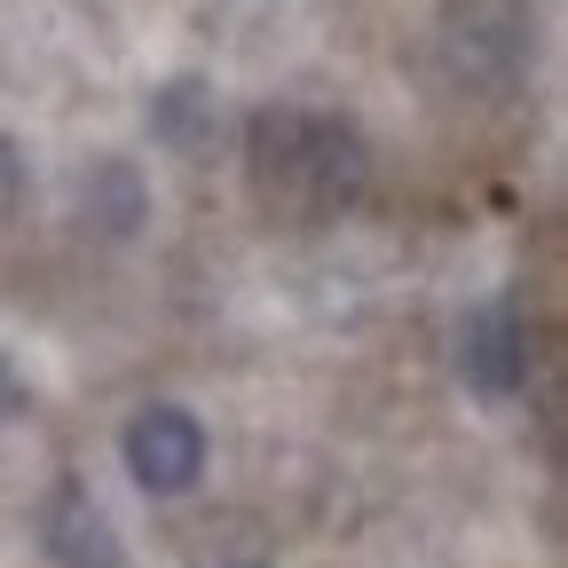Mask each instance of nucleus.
<instances>
[{
  "instance_id": "1",
  "label": "nucleus",
  "mask_w": 568,
  "mask_h": 568,
  "mask_svg": "<svg viewBox=\"0 0 568 568\" xmlns=\"http://www.w3.org/2000/svg\"><path fill=\"white\" fill-rule=\"evenodd\" d=\"M245 166L261 182V197H276L284 213L301 222H324V213L355 205L372 182V151L347 119L324 111H293V103H268L245 119Z\"/></svg>"
},
{
  "instance_id": "2",
  "label": "nucleus",
  "mask_w": 568,
  "mask_h": 568,
  "mask_svg": "<svg viewBox=\"0 0 568 568\" xmlns=\"http://www.w3.org/2000/svg\"><path fill=\"white\" fill-rule=\"evenodd\" d=\"M119 450H126V474L151 489V497H182L205 474V426L182 403H151V410L126 418V443Z\"/></svg>"
},
{
  "instance_id": "3",
  "label": "nucleus",
  "mask_w": 568,
  "mask_h": 568,
  "mask_svg": "<svg viewBox=\"0 0 568 568\" xmlns=\"http://www.w3.org/2000/svg\"><path fill=\"white\" fill-rule=\"evenodd\" d=\"M458 364H466V387L481 403H506L521 395L529 379V332H521V308L514 301H481L458 332Z\"/></svg>"
},
{
  "instance_id": "4",
  "label": "nucleus",
  "mask_w": 568,
  "mask_h": 568,
  "mask_svg": "<svg viewBox=\"0 0 568 568\" xmlns=\"http://www.w3.org/2000/svg\"><path fill=\"white\" fill-rule=\"evenodd\" d=\"M40 537H48V552L63 568H119V529L88 497V481H55L48 514H40Z\"/></svg>"
},
{
  "instance_id": "5",
  "label": "nucleus",
  "mask_w": 568,
  "mask_h": 568,
  "mask_svg": "<svg viewBox=\"0 0 568 568\" xmlns=\"http://www.w3.org/2000/svg\"><path fill=\"white\" fill-rule=\"evenodd\" d=\"M197 103H213L197 80H174V88L159 95V134H166V142H182V151H197V142H205V126H197Z\"/></svg>"
},
{
  "instance_id": "6",
  "label": "nucleus",
  "mask_w": 568,
  "mask_h": 568,
  "mask_svg": "<svg viewBox=\"0 0 568 568\" xmlns=\"http://www.w3.org/2000/svg\"><path fill=\"white\" fill-rule=\"evenodd\" d=\"M17 403H24V379H17V372H9V355H0V418H9V410H17Z\"/></svg>"
}]
</instances>
